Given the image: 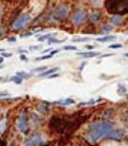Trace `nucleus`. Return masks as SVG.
<instances>
[{
    "mask_svg": "<svg viewBox=\"0 0 128 146\" xmlns=\"http://www.w3.org/2000/svg\"><path fill=\"white\" fill-rule=\"evenodd\" d=\"M33 33L32 32H26V33H24V34H21L20 36H21V38H27V36H31Z\"/></svg>",
    "mask_w": 128,
    "mask_h": 146,
    "instance_id": "28",
    "label": "nucleus"
},
{
    "mask_svg": "<svg viewBox=\"0 0 128 146\" xmlns=\"http://www.w3.org/2000/svg\"><path fill=\"white\" fill-rule=\"evenodd\" d=\"M116 38L115 35H106V36H102V38H98L96 40L100 41V42H105V41H108V40H114Z\"/></svg>",
    "mask_w": 128,
    "mask_h": 146,
    "instance_id": "14",
    "label": "nucleus"
},
{
    "mask_svg": "<svg viewBox=\"0 0 128 146\" xmlns=\"http://www.w3.org/2000/svg\"><path fill=\"white\" fill-rule=\"evenodd\" d=\"M108 47H109V48H121L122 45H121V44H114V45H109Z\"/></svg>",
    "mask_w": 128,
    "mask_h": 146,
    "instance_id": "25",
    "label": "nucleus"
},
{
    "mask_svg": "<svg viewBox=\"0 0 128 146\" xmlns=\"http://www.w3.org/2000/svg\"><path fill=\"white\" fill-rule=\"evenodd\" d=\"M112 30H113V26H107V25L102 26V31L104 32H109V31H112Z\"/></svg>",
    "mask_w": 128,
    "mask_h": 146,
    "instance_id": "23",
    "label": "nucleus"
},
{
    "mask_svg": "<svg viewBox=\"0 0 128 146\" xmlns=\"http://www.w3.org/2000/svg\"><path fill=\"white\" fill-rule=\"evenodd\" d=\"M46 70H47V66H40V67L33 68L32 72H42V71H46Z\"/></svg>",
    "mask_w": 128,
    "mask_h": 146,
    "instance_id": "20",
    "label": "nucleus"
},
{
    "mask_svg": "<svg viewBox=\"0 0 128 146\" xmlns=\"http://www.w3.org/2000/svg\"><path fill=\"white\" fill-rule=\"evenodd\" d=\"M3 35H4V33H3V31H0V38H3Z\"/></svg>",
    "mask_w": 128,
    "mask_h": 146,
    "instance_id": "38",
    "label": "nucleus"
},
{
    "mask_svg": "<svg viewBox=\"0 0 128 146\" xmlns=\"http://www.w3.org/2000/svg\"><path fill=\"white\" fill-rule=\"evenodd\" d=\"M69 13V7L67 5H60L57 7V10L53 13V18L55 20H63L68 17Z\"/></svg>",
    "mask_w": 128,
    "mask_h": 146,
    "instance_id": "5",
    "label": "nucleus"
},
{
    "mask_svg": "<svg viewBox=\"0 0 128 146\" xmlns=\"http://www.w3.org/2000/svg\"><path fill=\"white\" fill-rule=\"evenodd\" d=\"M3 67H4V65H0V70H1Z\"/></svg>",
    "mask_w": 128,
    "mask_h": 146,
    "instance_id": "40",
    "label": "nucleus"
},
{
    "mask_svg": "<svg viewBox=\"0 0 128 146\" xmlns=\"http://www.w3.org/2000/svg\"><path fill=\"white\" fill-rule=\"evenodd\" d=\"M113 54L112 53H108V54H104V56H100V58H107V57H112Z\"/></svg>",
    "mask_w": 128,
    "mask_h": 146,
    "instance_id": "30",
    "label": "nucleus"
},
{
    "mask_svg": "<svg viewBox=\"0 0 128 146\" xmlns=\"http://www.w3.org/2000/svg\"><path fill=\"white\" fill-rule=\"evenodd\" d=\"M60 68L59 67H53V68H49V70H46L45 72H42V73H40L39 74V77H49V76H52L54 72H58Z\"/></svg>",
    "mask_w": 128,
    "mask_h": 146,
    "instance_id": "12",
    "label": "nucleus"
},
{
    "mask_svg": "<svg viewBox=\"0 0 128 146\" xmlns=\"http://www.w3.org/2000/svg\"><path fill=\"white\" fill-rule=\"evenodd\" d=\"M0 57H3V58H11L12 53H1V56H0Z\"/></svg>",
    "mask_w": 128,
    "mask_h": 146,
    "instance_id": "27",
    "label": "nucleus"
},
{
    "mask_svg": "<svg viewBox=\"0 0 128 146\" xmlns=\"http://www.w3.org/2000/svg\"><path fill=\"white\" fill-rule=\"evenodd\" d=\"M51 51H52L51 48H47V50H44V51H42V53H47V52H51Z\"/></svg>",
    "mask_w": 128,
    "mask_h": 146,
    "instance_id": "35",
    "label": "nucleus"
},
{
    "mask_svg": "<svg viewBox=\"0 0 128 146\" xmlns=\"http://www.w3.org/2000/svg\"><path fill=\"white\" fill-rule=\"evenodd\" d=\"M88 40H89V38H74L73 39L74 42H77V41H82L84 42V41H88Z\"/></svg>",
    "mask_w": 128,
    "mask_h": 146,
    "instance_id": "24",
    "label": "nucleus"
},
{
    "mask_svg": "<svg viewBox=\"0 0 128 146\" xmlns=\"http://www.w3.org/2000/svg\"><path fill=\"white\" fill-rule=\"evenodd\" d=\"M16 77H19L20 79H28V78H31V74H28V73H26V72H24V71H21V72H16V74H15Z\"/></svg>",
    "mask_w": 128,
    "mask_h": 146,
    "instance_id": "15",
    "label": "nucleus"
},
{
    "mask_svg": "<svg viewBox=\"0 0 128 146\" xmlns=\"http://www.w3.org/2000/svg\"><path fill=\"white\" fill-rule=\"evenodd\" d=\"M111 20H112L113 25H121L122 24V17L121 15H113Z\"/></svg>",
    "mask_w": 128,
    "mask_h": 146,
    "instance_id": "13",
    "label": "nucleus"
},
{
    "mask_svg": "<svg viewBox=\"0 0 128 146\" xmlns=\"http://www.w3.org/2000/svg\"><path fill=\"white\" fill-rule=\"evenodd\" d=\"M8 93H0V97H7Z\"/></svg>",
    "mask_w": 128,
    "mask_h": 146,
    "instance_id": "36",
    "label": "nucleus"
},
{
    "mask_svg": "<svg viewBox=\"0 0 128 146\" xmlns=\"http://www.w3.org/2000/svg\"><path fill=\"white\" fill-rule=\"evenodd\" d=\"M77 54H78V56H80V57H84V58H93V57L100 56L99 52H79Z\"/></svg>",
    "mask_w": 128,
    "mask_h": 146,
    "instance_id": "10",
    "label": "nucleus"
},
{
    "mask_svg": "<svg viewBox=\"0 0 128 146\" xmlns=\"http://www.w3.org/2000/svg\"><path fill=\"white\" fill-rule=\"evenodd\" d=\"M63 50H66V51H77V47L75 46H63Z\"/></svg>",
    "mask_w": 128,
    "mask_h": 146,
    "instance_id": "26",
    "label": "nucleus"
},
{
    "mask_svg": "<svg viewBox=\"0 0 128 146\" xmlns=\"http://www.w3.org/2000/svg\"><path fill=\"white\" fill-rule=\"evenodd\" d=\"M65 41V39H62V40H58V39H54V38H49L48 39V42L49 44H52V42H58V44H60V42H63Z\"/></svg>",
    "mask_w": 128,
    "mask_h": 146,
    "instance_id": "22",
    "label": "nucleus"
},
{
    "mask_svg": "<svg viewBox=\"0 0 128 146\" xmlns=\"http://www.w3.org/2000/svg\"><path fill=\"white\" fill-rule=\"evenodd\" d=\"M7 40L10 41V42H15V41H16V38H15V36H10V38H8Z\"/></svg>",
    "mask_w": 128,
    "mask_h": 146,
    "instance_id": "29",
    "label": "nucleus"
},
{
    "mask_svg": "<svg viewBox=\"0 0 128 146\" xmlns=\"http://www.w3.org/2000/svg\"><path fill=\"white\" fill-rule=\"evenodd\" d=\"M3 62H4V58L0 57V65H3Z\"/></svg>",
    "mask_w": 128,
    "mask_h": 146,
    "instance_id": "37",
    "label": "nucleus"
},
{
    "mask_svg": "<svg viewBox=\"0 0 128 146\" xmlns=\"http://www.w3.org/2000/svg\"><path fill=\"white\" fill-rule=\"evenodd\" d=\"M86 48H87V50H93L94 46H92V45H86Z\"/></svg>",
    "mask_w": 128,
    "mask_h": 146,
    "instance_id": "34",
    "label": "nucleus"
},
{
    "mask_svg": "<svg viewBox=\"0 0 128 146\" xmlns=\"http://www.w3.org/2000/svg\"><path fill=\"white\" fill-rule=\"evenodd\" d=\"M125 137V132L122 130H117V129H113L112 132L109 133L106 138H109V139H122Z\"/></svg>",
    "mask_w": 128,
    "mask_h": 146,
    "instance_id": "8",
    "label": "nucleus"
},
{
    "mask_svg": "<svg viewBox=\"0 0 128 146\" xmlns=\"http://www.w3.org/2000/svg\"><path fill=\"white\" fill-rule=\"evenodd\" d=\"M44 144H45V139L40 134H33L24 141V146H42Z\"/></svg>",
    "mask_w": 128,
    "mask_h": 146,
    "instance_id": "6",
    "label": "nucleus"
},
{
    "mask_svg": "<svg viewBox=\"0 0 128 146\" xmlns=\"http://www.w3.org/2000/svg\"><path fill=\"white\" fill-rule=\"evenodd\" d=\"M86 19H87V13L82 10V8H77L72 15V23L75 26L82 25L86 21Z\"/></svg>",
    "mask_w": 128,
    "mask_h": 146,
    "instance_id": "4",
    "label": "nucleus"
},
{
    "mask_svg": "<svg viewBox=\"0 0 128 146\" xmlns=\"http://www.w3.org/2000/svg\"><path fill=\"white\" fill-rule=\"evenodd\" d=\"M101 12L95 10V11H92L89 14H88V18H89V20L92 21V23H99L100 20H101Z\"/></svg>",
    "mask_w": 128,
    "mask_h": 146,
    "instance_id": "9",
    "label": "nucleus"
},
{
    "mask_svg": "<svg viewBox=\"0 0 128 146\" xmlns=\"http://www.w3.org/2000/svg\"><path fill=\"white\" fill-rule=\"evenodd\" d=\"M30 48L31 50H39V48H41V46H40V45H39V46H31Z\"/></svg>",
    "mask_w": 128,
    "mask_h": 146,
    "instance_id": "33",
    "label": "nucleus"
},
{
    "mask_svg": "<svg viewBox=\"0 0 128 146\" xmlns=\"http://www.w3.org/2000/svg\"><path fill=\"white\" fill-rule=\"evenodd\" d=\"M52 56L51 54H47V56H42V57H38V58H35L36 61H39V60H46V59H51Z\"/></svg>",
    "mask_w": 128,
    "mask_h": 146,
    "instance_id": "19",
    "label": "nucleus"
},
{
    "mask_svg": "<svg viewBox=\"0 0 128 146\" xmlns=\"http://www.w3.org/2000/svg\"><path fill=\"white\" fill-rule=\"evenodd\" d=\"M52 35H54V34H46V35H42V36H38V40L39 41H44V40H46V39H49Z\"/></svg>",
    "mask_w": 128,
    "mask_h": 146,
    "instance_id": "18",
    "label": "nucleus"
},
{
    "mask_svg": "<svg viewBox=\"0 0 128 146\" xmlns=\"http://www.w3.org/2000/svg\"><path fill=\"white\" fill-rule=\"evenodd\" d=\"M75 102L73 99L68 98V99H62V100H58V102H54L53 104H55V105H62V106H67V105H72V104H74Z\"/></svg>",
    "mask_w": 128,
    "mask_h": 146,
    "instance_id": "11",
    "label": "nucleus"
},
{
    "mask_svg": "<svg viewBox=\"0 0 128 146\" xmlns=\"http://www.w3.org/2000/svg\"><path fill=\"white\" fill-rule=\"evenodd\" d=\"M16 126H18V130H19L21 133L27 132V130H28V119H27L26 113H21L19 115L18 121H16Z\"/></svg>",
    "mask_w": 128,
    "mask_h": 146,
    "instance_id": "7",
    "label": "nucleus"
},
{
    "mask_svg": "<svg viewBox=\"0 0 128 146\" xmlns=\"http://www.w3.org/2000/svg\"><path fill=\"white\" fill-rule=\"evenodd\" d=\"M113 123L111 121H96L90 124L88 127L87 139L90 143H96L104 137H107L113 130Z\"/></svg>",
    "mask_w": 128,
    "mask_h": 146,
    "instance_id": "1",
    "label": "nucleus"
},
{
    "mask_svg": "<svg viewBox=\"0 0 128 146\" xmlns=\"http://www.w3.org/2000/svg\"><path fill=\"white\" fill-rule=\"evenodd\" d=\"M10 80H11V81H13V83H14V84H16V85H21V84H22V79H20L19 77H16V76L12 77Z\"/></svg>",
    "mask_w": 128,
    "mask_h": 146,
    "instance_id": "16",
    "label": "nucleus"
},
{
    "mask_svg": "<svg viewBox=\"0 0 128 146\" xmlns=\"http://www.w3.org/2000/svg\"><path fill=\"white\" fill-rule=\"evenodd\" d=\"M106 8L109 13L122 17L128 13V0H108L106 1Z\"/></svg>",
    "mask_w": 128,
    "mask_h": 146,
    "instance_id": "2",
    "label": "nucleus"
},
{
    "mask_svg": "<svg viewBox=\"0 0 128 146\" xmlns=\"http://www.w3.org/2000/svg\"><path fill=\"white\" fill-rule=\"evenodd\" d=\"M38 111L41 112V113H47V112H48V108H47V107H42L41 105H39V106H38Z\"/></svg>",
    "mask_w": 128,
    "mask_h": 146,
    "instance_id": "21",
    "label": "nucleus"
},
{
    "mask_svg": "<svg viewBox=\"0 0 128 146\" xmlns=\"http://www.w3.org/2000/svg\"><path fill=\"white\" fill-rule=\"evenodd\" d=\"M20 59H21V60H24V61H27V57H26V56H24V54H20Z\"/></svg>",
    "mask_w": 128,
    "mask_h": 146,
    "instance_id": "32",
    "label": "nucleus"
},
{
    "mask_svg": "<svg viewBox=\"0 0 128 146\" xmlns=\"http://www.w3.org/2000/svg\"><path fill=\"white\" fill-rule=\"evenodd\" d=\"M57 53H59V50H53V51H51V56L53 57L54 54H57Z\"/></svg>",
    "mask_w": 128,
    "mask_h": 146,
    "instance_id": "31",
    "label": "nucleus"
},
{
    "mask_svg": "<svg viewBox=\"0 0 128 146\" xmlns=\"http://www.w3.org/2000/svg\"><path fill=\"white\" fill-rule=\"evenodd\" d=\"M32 20V17L31 14L28 13H22L20 14L19 17L16 18V20L12 24V29L14 31H20V30H24L27 27V25H28Z\"/></svg>",
    "mask_w": 128,
    "mask_h": 146,
    "instance_id": "3",
    "label": "nucleus"
},
{
    "mask_svg": "<svg viewBox=\"0 0 128 146\" xmlns=\"http://www.w3.org/2000/svg\"><path fill=\"white\" fill-rule=\"evenodd\" d=\"M101 99H96V100H89V102H86V103H80L79 105L80 106H84V105H93V104H95V103H98V102H100Z\"/></svg>",
    "mask_w": 128,
    "mask_h": 146,
    "instance_id": "17",
    "label": "nucleus"
},
{
    "mask_svg": "<svg viewBox=\"0 0 128 146\" xmlns=\"http://www.w3.org/2000/svg\"><path fill=\"white\" fill-rule=\"evenodd\" d=\"M123 56H125V57H127V58H128V53H125V54H123Z\"/></svg>",
    "mask_w": 128,
    "mask_h": 146,
    "instance_id": "39",
    "label": "nucleus"
}]
</instances>
